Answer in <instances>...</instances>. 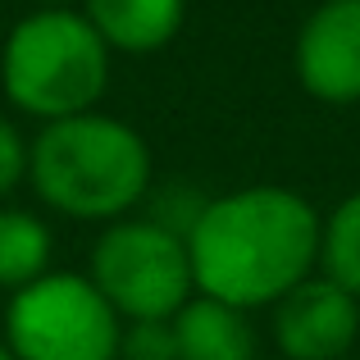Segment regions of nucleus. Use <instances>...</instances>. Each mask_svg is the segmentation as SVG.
I'll list each match as a JSON object with an SVG mask.
<instances>
[{
	"label": "nucleus",
	"mask_w": 360,
	"mask_h": 360,
	"mask_svg": "<svg viewBox=\"0 0 360 360\" xmlns=\"http://www.w3.org/2000/svg\"><path fill=\"white\" fill-rule=\"evenodd\" d=\"M51 264V229L27 210H0V288L18 292Z\"/></svg>",
	"instance_id": "obj_10"
},
{
	"label": "nucleus",
	"mask_w": 360,
	"mask_h": 360,
	"mask_svg": "<svg viewBox=\"0 0 360 360\" xmlns=\"http://www.w3.org/2000/svg\"><path fill=\"white\" fill-rule=\"evenodd\" d=\"M23 174H27V146H23V137L14 132V123L0 119V196L14 192Z\"/></svg>",
	"instance_id": "obj_13"
},
{
	"label": "nucleus",
	"mask_w": 360,
	"mask_h": 360,
	"mask_svg": "<svg viewBox=\"0 0 360 360\" xmlns=\"http://www.w3.org/2000/svg\"><path fill=\"white\" fill-rule=\"evenodd\" d=\"M5 96L37 119L87 115L110 82V46L73 9H37L9 32L0 60Z\"/></svg>",
	"instance_id": "obj_3"
},
{
	"label": "nucleus",
	"mask_w": 360,
	"mask_h": 360,
	"mask_svg": "<svg viewBox=\"0 0 360 360\" xmlns=\"http://www.w3.org/2000/svg\"><path fill=\"white\" fill-rule=\"evenodd\" d=\"M119 360H178L169 319H137L119 338Z\"/></svg>",
	"instance_id": "obj_12"
},
{
	"label": "nucleus",
	"mask_w": 360,
	"mask_h": 360,
	"mask_svg": "<svg viewBox=\"0 0 360 360\" xmlns=\"http://www.w3.org/2000/svg\"><path fill=\"white\" fill-rule=\"evenodd\" d=\"M27 178L69 219H119L150 187V150L110 115L51 119L27 150Z\"/></svg>",
	"instance_id": "obj_2"
},
{
	"label": "nucleus",
	"mask_w": 360,
	"mask_h": 360,
	"mask_svg": "<svg viewBox=\"0 0 360 360\" xmlns=\"http://www.w3.org/2000/svg\"><path fill=\"white\" fill-rule=\"evenodd\" d=\"M297 78L324 105L360 101V0H324L297 32Z\"/></svg>",
	"instance_id": "obj_7"
},
{
	"label": "nucleus",
	"mask_w": 360,
	"mask_h": 360,
	"mask_svg": "<svg viewBox=\"0 0 360 360\" xmlns=\"http://www.w3.org/2000/svg\"><path fill=\"white\" fill-rule=\"evenodd\" d=\"M169 328L178 360H255V333L246 324V310L224 306L214 297H187Z\"/></svg>",
	"instance_id": "obj_8"
},
{
	"label": "nucleus",
	"mask_w": 360,
	"mask_h": 360,
	"mask_svg": "<svg viewBox=\"0 0 360 360\" xmlns=\"http://www.w3.org/2000/svg\"><path fill=\"white\" fill-rule=\"evenodd\" d=\"M46 5H51V9H64V5H69V0H46Z\"/></svg>",
	"instance_id": "obj_15"
},
{
	"label": "nucleus",
	"mask_w": 360,
	"mask_h": 360,
	"mask_svg": "<svg viewBox=\"0 0 360 360\" xmlns=\"http://www.w3.org/2000/svg\"><path fill=\"white\" fill-rule=\"evenodd\" d=\"M14 360H119V315L91 278L41 274L9 301Z\"/></svg>",
	"instance_id": "obj_4"
},
{
	"label": "nucleus",
	"mask_w": 360,
	"mask_h": 360,
	"mask_svg": "<svg viewBox=\"0 0 360 360\" xmlns=\"http://www.w3.org/2000/svg\"><path fill=\"white\" fill-rule=\"evenodd\" d=\"M274 306V342L288 360H342L360 338V301L333 278H306Z\"/></svg>",
	"instance_id": "obj_6"
},
{
	"label": "nucleus",
	"mask_w": 360,
	"mask_h": 360,
	"mask_svg": "<svg viewBox=\"0 0 360 360\" xmlns=\"http://www.w3.org/2000/svg\"><path fill=\"white\" fill-rule=\"evenodd\" d=\"M187 0H87V23L110 51L150 55L169 46L183 27Z\"/></svg>",
	"instance_id": "obj_9"
},
{
	"label": "nucleus",
	"mask_w": 360,
	"mask_h": 360,
	"mask_svg": "<svg viewBox=\"0 0 360 360\" xmlns=\"http://www.w3.org/2000/svg\"><path fill=\"white\" fill-rule=\"evenodd\" d=\"M319 214L288 187H242L201 205L187 229V260L201 297L255 310L288 297L319 260Z\"/></svg>",
	"instance_id": "obj_1"
},
{
	"label": "nucleus",
	"mask_w": 360,
	"mask_h": 360,
	"mask_svg": "<svg viewBox=\"0 0 360 360\" xmlns=\"http://www.w3.org/2000/svg\"><path fill=\"white\" fill-rule=\"evenodd\" d=\"M91 283L115 306V315H128L132 324L174 319L196 288L187 238L155 219H123L91 251Z\"/></svg>",
	"instance_id": "obj_5"
},
{
	"label": "nucleus",
	"mask_w": 360,
	"mask_h": 360,
	"mask_svg": "<svg viewBox=\"0 0 360 360\" xmlns=\"http://www.w3.org/2000/svg\"><path fill=\"white\" fill-rule=\"evenodd\" d=\"M0 360H14V352H9V347H5V342H0Z\"/></svg>",
	"instance_id": "obj_14"
},
{
	"label": "nucleus",
	"mask_w": 360,
	"mask_h": 360,
	"mask_svg": "<svg viewBox=\"0 0 360 360\" xmlns=\"http://www.w3.org/2000/svg\"><path fill=\"white\" fill-rule=\"evenodd\" d=\"M319 264L324 278H333L360 301V192L347 196L319 229Z\"/></svg>",
	"instance_id": "obj_11"
}]
</instances>
